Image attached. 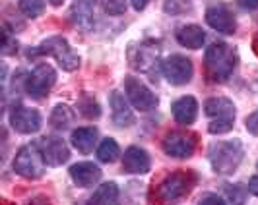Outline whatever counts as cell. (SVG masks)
I'll use <instances>...</instances> for the list:
<instances>
[{
	"label": "cell",
	"instance_id": "obj_9",
	"mask_svg": "<svg viewBox=\"0 0 258 205\" xmlns=\"http://www.w3.org/2000/svg\"><path fill=\"white\" fill-rule=\"evenodd\" d=\"M56 81V72L51 64H39L26 79V91L33 99H45Z\"/></svg>",
	"mask_w": 258,
	"mask_h": 205
},
{
	"label": "cell",
	"instance_id": "obj_17",
	"mask_svg": "<svg viewBox=\"0 0 258 205\" xmlns=\"http://www.w3.org/2000/svg\"><path fill=\"white\" fill-rule=\"evenodd\" d=\"M171 113H173V118L182 124V126H190L194 124L196 116H198V101L194 99L192 95H184L181 99L173 102L171 107Z\"/></svg>",
	"mask_w": 258,
	"mask_h": 205
},
{
	"label": "cell",
	"instance_id": "obj_14",
	"mask_svg": "<svg viewBox=\"0 0 258 205\" xmlns=\"http://www.w3.org/2000/svg\"><path fill=\"white\" fill-rule=\"evenodd\" d=\"M152 168V159L146 149L138 145H130L122 157V170L130 174H146Z\"/></svg>",
	"mask_w": 258,
	"mask_h": 205
},
{
	"label": "cell",
	"instance_id": "obj_11",
	"mask_svg": "<svg viewBox=\"0 0 258 205\" xmlns=\"http://www.w3.org/2000/svg\"><path fill=\"white\" fill-rule=\"evenodd\" d=\"M10 126H12L18 134H35L41 130L43 118L37 109L31 107H24V105H16L10 111Z\"/></svg>",
	"mask_w": 258,
	"mask_h": 205
},
{
	"label": "cell",
	"instance_id": "obj_6",
	"mask_svg": "<svg viewBox=\"0 0 258 205\" xmlns=\"http://www.w3.org/2000/svg\"><path fill=\"white\" fill-rule=\"evenodd\" d=\"M29 58H33V54H52L56 58V62L62 66V70L66 72H74L80 66V56L78 52L72 51V47L68 45V41L64 37H51L47 41H43V45H39L37 49H29L27 51Z\"/></svg>",
	"mask_w": 258,
	"mask_h": 205
},
{
	"label": "cell",
	"instance_id": "obj_32",
	"mask_svg": "<svg viewBox=\"0 0 258 205\" xmlns=\"http://www.w3.org/2000/svg\"><path fill=\"white\" fill-rule=\"evenodd\" d=\"M198 205H227L223 199H221L220 195H214V193H208L206 197H202L200 199V203Z\"/></svg>",
	"mask_w": 258,
	"mask_h": 205
},
{
	"label": "cell",
	"instance_id": "obj_21",
	"mask_svg": "<svg viewBox=\"0 0 258 205\" xmlns=\"http://www.w3.org/2000/svg\"><path fill=\"white\" fill-rule=\"evenodd\" d=\"M93 6H95V0H74L72 20L78 27L90 29L93 26Z\"/></svg>",
	"mask_w": 258,
	"mask_h": 205
},
{
	"label": "cell",
	"instance_id": "obj_20",
	"mask_svg": "<svg viewBox=\"0 0 258 205\" xmlns=\"http://www.w3.org/2000/svg\"><path fill=\"white\" fill-rule=\"evenodd\" d=\"M120 201V190L115 182H103L93 195L90 197L88 205H118Z\"/></svg>",
	"mask_w": 258,
	"mask_h": 205
},
{
	"label": "cell",
	"instance_id": "obj_30",
	"mask_svg": "<svg viewBox=\"0 0 258 205\" xmlns=\"http://www.w3.org/2000/svg\"><path fill=\"white\" fill-rule=\"evenodd\" d=\"M18 51V43L10 37V33H8V27L4 26V33H2V52L4 54H12V52Z\"/></svg>",
	"mask_w": 258,
	"mask_h": 205
},
{
	"label": "cell",
	"instance_id": "obj_26",
	"mask_svg": "<svg viewBox=\"0 0 258 205\" xmlns=\"http://www.w3.org/2000/svg\"><path fill=\"white\" fill-rule=\"evenodd\" d=\"M225 195H227V199H229V203L231 205H245L248 192H246L245 186L227 184V186H225Z\"/></svg>",
	"mask_w": 258,
	"mask_h": 205
},
{
	"label": "cell",
	"instance_id": "obj_13",
	"mask_svg": "<svg viewBox=\"0 0 258 205\" xmlns=\"http://www.w3.org/2000/svg\"><path fill=\"white\" fill-rule=\"evenodd\" d=\"M39 147H41V153H43L49 167H60L70 159V149H68L66 141L58 136L43 138L39 141Z\"/></svg>",
	"mask_w": 258,
	"mask_h": 205
},
{
	"label": "cell",
	"instance_id": "obj_5",
	"mask_svg": "<svg viewBox=\"0 0 258 205\" xmlns=\"http://www.w3.org/2000/svg\"><path fill=\"white\" fill-rule=\"evenodd\" d=\"M45 165H47V161H45V157L41 153V147H39L37 143H29V145H24L16 153L12 168L14 172L20 174V176H24L27 180H35L43 176Z\"/></svg>",
	"mask_w": 258,
	"mask_h": 205
},
{
	"label": "cell",
	"instance_id": "obj_22",
	"mask_svg": "<svg viewBox=\"0 0 258 205\" xmlns=\"http://www.w3.org/2000/svg\"><path fill=\"white\" fill-rule=\"evenodd\" d=\"M74 122V111L68 105H56L51 113V126L56 132H64Z\"/></svg>",
	"mask_w": 258,
	"mask_h": 205
},
{
	"label": "cell",
	"instance_id": "obj_29",
	"mask_svg": "<svg viewBox=\"0 0 258 205\" xmlns=\"http://www.w3.org/2000/svg\"><path fill=\"white\" fill-rule=\"evenodd\" d=\"M99 4L109 16H120L126 12V0H99Z\"/></svg>",
	"mask_w": 258,
	"mask_h": 205
},
{
	"label": "cell",
	"instance_id": "obj_23",
	"mask_svg": "<svg viewBox=\"0 0 258 205\" xmlns=\"http://www.w3.org/2000/svg\"><path fill=\"white\" fill-rule=\"evenodd\" d=\"M78 113L88 118V120H97L101 116V107L95 101V97L90 93H82L78 99Z\"/></svg>",
	"mask_w": 258,
	"mask_h": 205
},
{
	"label": "cell",
	"instance_id": "obj_1",
	"mask_svg": "<svg viewBox=\"0 0 258 205\" xmlns=\"http://www.w3.org/2000/svg\"><path fill=\"white\" fill-rule=\"evenodd\" d=\"M196 176L188 170H173L159 180L154 188V203L157 205H177L190 193L194 188Z\"/></svg>",
	"mask_w": 258,
	"mask_h": 205
},
{
	"label": "cell",
	"instance_id": "obj_37",
	"mask_svg": "<svg viewBox=\"0 0 258 205\" xmlns=\"http://www.w3.org/2000/svg\"><path fill=\"white\" fill-rule=\"evenodd\" d=\"M256 167H258V163H256Z\"/></svg>",
	"mask_w": 258,
	"mask_h": 205
},
{
	"label": "cell",
	"instance_id": "obj_10",
	"mask_svg": "<svg viewBox=\"0 0 258 205\" xmlns=\"http://www.w3.org/2000/svg\"><path fill=\"white\" fill-rule=\"evenodd\" d=\"M161 74L171 85H184L192 79L194 66L190 58L181 56V54H173L161 62Z\"/></svg>",
	"mask_w": 258,
	"mask_h": 205
},
{
	"label": "cell",
	"instance_id": "obj_12",
	"mask_svg": "<svg viewBox=\"0 0 258 205\" xmlns=\"http://www.w3.org/2000/svg\"><path fill=\"white\" fill-rule=\"evenodd\" d=\"M206 22L212 29L223 35H233L237 31V22L229 6L223 2H212L206 8Z\"/></svg>",
	"mask_w": 258,
	"mask_h": 205
},
{
	"label": "cell",
	"instance_id": "obj_27",
	"mask_svg": "<svg viewBox=\"0 0 258 205\" xmlns=\"http://www.w3.org/2000/svg\"><path fill=\"white\" fill-rule=\"evenodd\" d=\"M163 10L171 16H179L192 10V0H165L163 2Z\"/></svg>",
	"mask_w": 258,
	"mask_h": 205
},
{
	"label": "cell",
	"instance_id": "obj_28",
	"mask_svg": "<svg viewBox=\"0 0 258 205\" xmlns=\"http://www.w3.org/2000/svg\"><path fill=\"white\" fill-rule=\"evenodd\" d=\"M140 54H142V60H140V62H136V66L148 72V70L155 64L157 54L154 52V47H150V45H140Z\"/></svg>",
	"mask_w": 258,
	"mask_h": 205
},
{
	"label": "cell",
	"instance_id": "obj_18",
	"mask_svg": "<svg viewBox=\"0 0 258 205\" xmlns=\"http://www.w3.org/2000/svg\"><path fill=\"white\" fill-rule=\"evenodd\" d=\"M175 39L179 41L181 47L196 51L206 43V31L196 24H188V26H181L175 31Z\"/></svg>",
	"mask_w": 258,
	"mask_h": 205
},
{
	"label": "cell",
	"instance_id": "obj_4",
	"mask_svg": "<svg viewBox=\"0 0 258 205\" xmlns=\"http://www.w3.org/2000/svg\"><path fill=\"white\" fill-rule=\"evenodd\" d=\"M204 113L208 116V132L210 134H225L235 126L237 109L227 97H210L204 102Z\"/></svg>",
	"mask_w": 258,
	"mask_h": 205
},
{
	"label": "cell",
	"instance_id": "obj_15",
	"mask_svg": "<svg viewBox=\"0 0 258 205\" xmlns=\"http://www.w3.org/2000/svg\"><path fill=\"white\" fill-rule=\"evenodd\" d=\"M111 115H113V122H115L118 128H128L134 124V113L130 109V101L124 99V95L120 91H113L111 93Z\"/></svg>",
	"mask_w": 258,
	"mask_h": 205
},
{
	"label": "cell",
	"instance_id": "obj_24",
	"mask_svg": "<svg viewBox=\"0 0 258 205\" xmlns=\"http://www.w3.org/2000/svg\"><path fill=\"white\" fill-rule=\"evenodd\" d=\"M118 155H120V147H118V143L115 140H111V138H105L101 143H99V147H97V159L101 161V163H113L118 159Z\"/></svg>",
	"mask_w": 258,
	"mask_h": 205
},
{
	"label": "cell",
	"instance_id": "obj_35",
	"mask_svg": "<svg viewBox=\"0 0 258 205\" xmlns=\"http://www.w3.org/2000/svg\"><path fill=\"white\" fill-rule=\"evenodd\" d=\"M132 2V6H134V10H138V12H142L144 8L150 4V0H130Z\"/></svg>",
	"mask_w": 258,
	"mask_h": 205
},
{
	"label": "cell",
	"instance_id": "obj_16",
	"mask_svg": "<svg viewBox=\"0 0 258 205\" xmlns=\"http://www.w3.org/2000/svg\"><path fill=\"white\" fill-rule=\"evenodd\" d=\"M70 178L80 188H90L101 180V168L93 163H76L70 167Z\"/></svg>",
	"mask_w": 258,
	"mask_h": 205
},
{
	"label": "cell",
	"instance_id": "obj_2",
	"mask_svg": "<svg viewBox=\"0 0 258 205\" xmlns=\"http://www.w3.org/2000/svg\"><path fill=\"white\" fill-rule=\"evenodd\" d=\"M243 155H245V147L239 138L216 141L208 149L210 165L218 174H233L241 165Z\"/></svg>",
	"mask_w": 258,
	"mask_h": 205
},
{
	"label": "cell",
	"instance_id": "obj_3",
	"mask_svg": "<svg viewBox=\"0 0 258 205\" xmlns=\"http://www.w3.org/2000/svg\"><path fill=\"white\" fill-rule=\"evenodd\" d=\"M237 66V52L225 43H214L206 49L204 68L212 81H227Z\"/></svg>",
	"mask_w": 258,
	"mask_h": 205
},
{
	"label": "cell",
	"instance_id": "obj_36",
	"mask_svg": "<svg viewBox=\"0 0 258 205\" xmlns=\"http://www.w3.org/2000/svg\"><path fill=\"white\" fill-rule=\"evenodd\" d=\"M52 6H62L64 4V0H49Z\"/></svg>",
	"mask_w": 258,
	"mask_h": 205
},
{
	"label": "cell",
	"instance_id": "obj_8",
	"mask_svg": "<svg viewBox=\"0 0 258 205\" xmlns=\"http://www.w3.org/2000/svg\"><path fill=\"white\" fill-rule=\"evenodd\" d=\"M124 91H126V99L130 101V105L136 111H140V113L154 111L155 107H157L155 93L150 87H146L136 76L124 77Z\"/></svg>",
	"mask_w": 258,
	"mask_h": 205
},
{
	"label": "cell",
	"instance_id": "obj_25",
	"mask_svg": "<svg viewBox=\"0 0 258 205\" xmlns=\"http://www.w3.org/2000/svg\"><path fill=\"white\" fill-rule=\"evenodd\" d=\"M18 8L24 16L33 20V18H39L41 14L45 12V0H20Z\"/></svg>",
	"mask_w": 258,
	"mask_h": 205
},
{
	"label": "cell",
	"instance_id": "obj_7",
	"mask_svg": "<svg viewBox=\"0 0 258 205\" xmlns=\"http://www.w3.org/2000/svg\"><path fill=\"white\" fill-rule=\"evenodd\" d=\"M196 145H198V140L194 134L179 132V130L167 132L161 140V147H163L165 155L173 157V159H190L196 151Z\"/></svg>",
	"mask_w": 258,
	"mask_h": 205
},
{
	"label": "cell",
	"instance_id": "obj_33",
	"mask_svg": "<svg viewBox=\"0 0 258 205\" xmlns=\"http://www.w3.org/2000/svg\"><path fill=\"white\" fill-rule=\"evenodd\" d=\"M237 4L243 8V10H258V0H237Z\"/></svg>",
	"mask_w": 258,
	"mask_h": 205
},
{
	"label": "cell",
	"instance_id": "obj_31",
	"mask_svg": "<svg viewBox=\"0 0 258 205\" xmlns=\"http://www.w3.org/2000/svg\"><path fill=\"white\" fill-rule=\"evenodd\" d=\"M245 126L252 136H258V109L254 111V113H250V115L246 116Z\"/></svg>",
	"mask_w": 258,
	"mask_h": 205
},
{
	"label": "cell",
	"instance_id": "obj_19",
	"mask_svg": "<svg viewBox=\"0 0 258 205\" xmlns=\"http://www.w3.org/2000/svg\"><path fill=\"white\" fill-rule=\"evenodd\" d=\"M99 132L93 126H84V128H76L72 132V145L76 147L80 153L88 155L93 151L95 141H97Z\"/></svg>",
	"mask_w": 258,
	"mask_h": 205
},
{
	"label": "cell",
	"instance_id": "obj_34",
	"mask_svg": "<svg viewBox=\"0 0 258 205\" xmlns=\"http://www.w3.org/2000/svg\"><path fill=\"white\" fill-rule=\"evenodd\" d=\"M248 192L258 197V176H252L248 180Z\"/></svg>",
	"mask_w": 258,
	"mask_h": 205
}]
</instances>
